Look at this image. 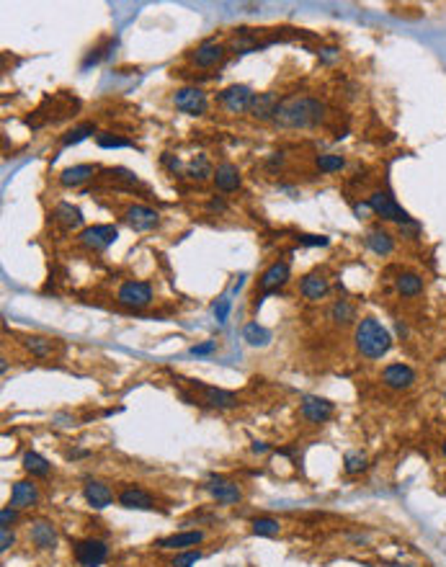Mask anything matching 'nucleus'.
Masks as SVG:
<instances>
[{"label":"nucleus","mask_w":446,"mask_h":567,"mask_svg":"<svg viewBox=\"0 0 446 567\" xmlns=\"http://www.w3.org/2000/svg\"><path fill=\"white\" fill-rule=\"evenodd\" d=\"M23 469H26L31 477H47L50 475V461L44 459L42 454L26 451L23 454Z\"/></svg>","instance_id":"cd10ccee"},{"label":"nucleus","mask_w":446,"mask_h":567,"mask_svg":"<svg viewBox=\"0 0 446 567\" xmlns=\"http://www.w3.org/2000/svg\"><path fill=\"white\" fill-rule=\"evenodd\" d=\"M364 469H367V456L362 451H348L343 456V472L346 475H359Z\"/></svg>","instance_id":"2f4dec72"},{"label":"nucleus","mask_w":446,"mask_h":567,"mask_svg":"<svg viewBox=\"0 0 446 567\" xmlns=\"http://www.w3.org/2000/svg\"><path fill=\"white\" fill-rule=\"evenodd\" d=\"M108 176H111V178H119V181H127V184H132V186L137 184V176H135V173H129V170H124V168L108 170Z\"/></svg>","instance_id":"a19ab883"},{"label":"nucleus","mask_w":446,"mask_h":567,"mask_svg":"<svg viewBox=\"0 0 446 567\" xmlns=\"http://www.w3.org/2000/svg\"><path fill=\"white\" fill-rule=\"evenodd\" d=\"M299 242H305V245H328V237H323V235H305V237H299Z\"/></svg>","instance_id":"c03bdc74"},{"label":"nucleus","mask_w":446,"mask_h":567,"mask_svg":"<svg viewBox=\"0 0 446 567\" xmlns=\"http://www.w3.org/2000/svg\"><path fill=\"white\" fill-rule=\"evenodd\" d=\"M277 106H279V101H277V96H274V93H255V99H253V103H250L248 111H250V116H253V119L269 121V119H274Z\"/></svg>","instance_id":"412c9836"},{"label":"nucleus","mask_w":446,"mask_h":567,"mask_svg":"<svg viewBox=\"0 0 446 567\" xmlns=\"http://www.w3.org/2000/svg\"><path fill=\"white\" fill-rule=\"evenodd\" d=\"M119 237V230L113 225H93V227H85L83 232H80V245L88 250H106L108 245H113Z\"/></svg>","instance_id":"0eeeda50"},{"label":"nucleus","mask_w":446,"mask_h":567,"mask_svg":"<svg viewBox=\"0 0 446 567\" xmlns=\"http://www.w3.org/2000/svg\"><path fill=\"white\" fill-rule=\"evenodd\" d=\"M119 505L121 508H129V510H152L155 508V500L150 495L145 488H137V485H127V488H121L119 493Z\"/></svg>","instance_id":"2eb2a0df"},{"label":"nucleus","mask_w":446,"mask_h":567,"mask_svg":"<svg viewBox=\"0 0 446 567\" xmlns=\"http://www.w3.org/2000/svg\"><path fill=\"white\" fill-rule=\"evenodd\" d=\"M206 493H209L220 505H235V503H240V498H242L240 488H238L235 482L225 480V477H217V475H212L206 480Z\"/></svg>","instance_id":"f8f14e48"},{"label":"nucleus","mask_w":446,"mask_h":567,"mask_svg":"<svg viewBox=\"0 0 446 567\" xmlns=\"http://www.w3.org/2000/svg\"><path fill=\"white\" fill-rule=\"evenodd\" d=\"M367 245L374 250L377 255H390L395 250V240H392V235L382 227H372L367 232Z\"/></svg>","instance_id":"b1692460"},{"label":"nucleus","mask_w":446,"mask_h":567,"mask_svg":"<svg viewBox=\"0 0 446 567\" xmlns=\"http://www.w3.org/2000/svg\"><path fill=\"white\" fill-rule=\"evenodd\" d=\"M96 173H99V165H72V168H65L60 173V186L75 189V186H83L85 181H91Z\"/></svg>","instance_id":"aec40b11"},{"label":"nucleus","mask_w":446,"mask_h":567,"mask_svg":"<svg viewBox=\"0 0 446 567\" xmlns=\"http://www.w3.org/2000/svg\"><path fill=\"white\" fill-rule=\"evenodd\" d=\"M83 498L88 500V505H93V508H108V505L113 503V493L108 485H104V482L99 480H88L83 485Z\"/></svg>","instance_id":"6ab92c4d"},{"label":"nucleus","mask_w":446,"mask_h":567,"mask_svg":"<svg viewBox=\"0 0 446 567\" xmlns=\"http://www.w3.org/2000/svg\"><path fill=\"white\" fill-rule=\"evenodd\" d=\"M255 93L250 91L248 85H230L220 93V103L227 108L230 113H242L248 111L250 103H253Z\"/></svg>","instance_id":"9b49d317"},{"label":"nucleus","mask_w":446,"mask_h":567,"mask_svg":"<svg viewBox=\"0 0 446 567\" xmlns=\"http://www.w3.org/2000/svg\"><path fill=\"white\" fill-rule=\"evenodd\" d=\"M13 541H16V537L11 529H0V549H3V552H8V549L13 546Z\"/></svg>","instance_id":"79ce46f5"},{"label":"nucleus","mask_w":446,"mask_h":567,"mask_svg":"<svg viewBox=\"0 0 446 567\" xmlns=\"http://www.w3.org/2000/svg\"><path fill=\"white\" fill-rule=\"evenodd\" d=\"M93 132H96V127H93V124H80V127L70 129V132L62 137V145H65V147H70V145H78V142H83L85 137H91Z\"/></svg>","instance_id":"f704fd0d"},{"label":"nucleus","mask_w":446,"mask_h":567,"mask_svg":"<svg viewBox=\"0 0 446 567\" xmlns=\"http://www.w3.org/2000/svg\"><path fill=\"white\" fill-rule=\"evenodd\" d=\"M96 142H99V147H104V150H108V147H132V142L124 140V137L111 135V132H101V135L96 137Z\"/></svg>","instance_id":"e433bc0d"},{"label":"nucleus","mask_w":446,"mask_h":567,"mask_svg":"<svg viewBox=\"0 0 446 567\" xmlns=\"http://www.w3.org/2000/svg\"><path fill=\"white\" fill-rule=\"evenodd\" d=\"M330 320L335 325H351L356 320V307L348 302V299H338L333 307H330Z\"/></svg>","instance_id":"c85d7f7f"},{"label":"nucleus","mask_w":446,"mask_h":567,"mask_svg":"<svg viewBox=\"0 0 446 567\" xmlns=\"http://www.w3.org/2000/svg\"><path fill=\"white\" fill-rule=\"evenodd\" d=\"M173 106L178 111L191 113V116H199V113L206 111V93L201 88H181V91L173 93Z\"/></svg>","instance_id":"1a4fd4ad"},{"label":"nucleus","mask_w":446,"mask_h":567,"mask_svg":"<svg viewBox=\"0 0 446 567\" xmlns=\"http://www.w3.org/2000/svg\"><path fill=\"white\" fill-rule=\"evenodd\" d=\"M124 222H127L135 232H147V230H152V227H157V222H160V217H157L155 209H150V206L145 204H132L124 209Z\"/></svg>","instance_id":"ddd939ff"},{"label":"nucleus","mask_w":446,"mask_h":567,"mask_svg":"<svg viewBox=\"0 0 446 567\" xmlns=\"http://www.w3.org/2000/svg\"><path fill=\"white\" fill-rule=\"evenodd\" d=\"M323 60H325V62H333L335 57H338V50H335V47H325V50H323Z\"/></svg>","instance_id":"49530a36"},{"label":"nucleus","mask_w":446,"mask_h":567,"mask_svg":"<svg viewBox=\"0 0 446 567\" xmlns=\"http://www.w3.org/2000/svg\"><path fill=\"white\" fill-rule=\"evenodd\" d=\"M116 299H119V305L129 307V310H145V307L152 302V286L147 281H124L116 291Z\"/></svg>","instance_id":"39448f33"},{"label":"nucleus","mask_w":446,"mask_h":567,"mask_svg":"<svg viewBox=\"0 0 446 567\" xmlns=\"http://www.w3.org/2000/svg\"><path fill=\"white\" fill-rule=\"evenodd\" d=\"M28 539H31V544L36 549H55L57 544V529L52 521H34V524L28 526Z\"/></svg>","instance_id":"f3484780"},{"label":"nucleus","mask_w":446,"mask_h":567,"mask_svg":"<svg viewBox=\"0 0 446 567\" xmlns=\"http://www.w3.org/2000/svg\"><path fill=\"white\" fill-rule=\"evenodd\" d=\"M227 315H230V299L227 297H222L217 305H214V318L220 320V322H225L227 320Z\"/></svg>","instance_id":"ea45409f"},{"label":"nucleus","mask_w":446,"mask_h":567,"mask_svg":"<svg viewBox=\"0 0 446 567\" xmlns=\"http://www.w3.org/2000/svg\"><path fill=\"white\" fill-rule=\"evenodd\" d=\"M214 184H217V189L225 193L230 191H238V186H240V170L235 168L233 163H222L217 165V170H214Z\"/></svg>","instance_id":"5701e85b"},{"label":"nucleus","mask_w":446,"mask_h":567,"mask_svg":"<svg viewBox=\"0 0 446 567\" xmlns=\"http://www.w3.org/2000/svg\"><path fill=\"white\" fill-rule=\"evenodd\" d=\"M335 412V405L325 397H315V395H307L302 397V403H299V415L307 420V423H325V420L333 418Z\"/></svg>","instance_id":"6e6552de"},{"label":"nucleus","mask_w":446,"mask_h":567,"mask_svg":"<svg viewBox=\"0 0 446 567\" xmlns=\"http://www.w3.org/2000/svg\"><path fill=\"white\" fill-rule=\"evenodd\" d=\"M16 521H18V508H13V505H6V508L0 510V526H3V529H11Z\"/></svg>","instance_id":"58836bf2"},{"label":"nucleus","mask_w":446,"mask_h":567,"mask_svg":"<svg viewBox=\"0 0 446 567\" xmlns=\"http://www.w3.org/2000/svg\"><path fill=\"white\" fill-rule=\"evenodd\" d=\"M204 541V532H181V534H170V537L155 541L157 549H173V552H186L191 546H199Z\"/></svg>","instance_id":"dca6fc26"},{"label":"nucleus","mask_w":446,"mask_h":567,"mask_svg":"<svg viewBox=\"0 0 446 567\" xmlns=\"http://www.w3.org/2000/svg\"><path fill=\"white\" fill-rule=\"evenodd\" d=\"M255 537H277L281 532V524H279V518L274 516H258L253 518V524H250Z\"/></svg>","instance_id":"c756f323"},{"label":"nucleus","mask_w":446,"mask_h":567,"mask_svg":"<svg viewBox=\"0 0 446 567\" xmlns=\"http://www.w3.org/2000/svg\"><path fill=\"white\" fill-rule=\"evenodd\" d=\"M242 335H245V340H248L250 346H266V343L271 340L269 330H263L258 322H250V325L245 327V333H242Z\"/></svg>","instance_id":"473e14b6"},{"label":"nucleus","mask_w":446,"mask_h":567,"mask_svg":"<svg viewBox=\"0 0 446 567\" xmlns=\"http://www.w3.org/2000/svg\"><path fill=\"white\" fill-rule=\"evenodd\" d=\"M36 500H39V488H36L34 482L18 480L13 485V490H11V500H8V505H13V508L23 510V508H31V505H36Z\"/></svg>","instance_id":"a211bd4d"},{"label":"nucleus","mask_w":446,"mask_h":567,"mask_svg":"<svg viewBox=\"0 0 446 567\" xmlns=\"http://www.w3.org/2000/svg\"><path fill=\"white\" fill-rule=\"evenodd\" d=\"M55 217H57V222L65 227V230H72V227L83 225V212H80L78 206H72V204H60L55 209Z\"/></svg>","instance_id":"a878e982"},{"label":"nucleus","mask_w":446,"mask_h":567,"mask_svg":"<svg viewBox=\"0 0 446 567\" xmlns=\"http://www.w3.org/2000/svg\"><path fill=\"white\" fill-rule=\"evenodd\" d=\"M286 281H289V266H286L284 261L271 263L269 269H266V274L261 276V281H258V286H261V297H258L255 307L261 305V302L269 297L271 291H279V289H281Z\"/></svg>","instance_id":"9d476101"},{"label":"nucleus","mask_w":446,"mask_h":567,"mask_svg":"<svg viewBox=\"0 0 446 567\" xmlns=\"http://www.w3.org/2000/svg\"><path fill=\"white\" fill-rule=\"evenodd\" d=\"M209 209H217V212H222V209H225V201L214 198V201H209Z\"/></svg>","instance_id":"09e8293b"},{"label":"nucleus","mask_w":446,"mask_h":567,"mask_svg":"<svg viewBox=\"0 0 446 567\" xmlns=\"http://www.w3.org/2000/svg\"><path fill=\"white\" fill-rule=\"evenodd\" d=\"M201 560V552L199 549H186V552H178L173 560H170V567H194Z\"/></svg>","instance_id":"c9c22d12"},{"label":"nucleus","mask_w":446,"mask_h":567,"mask_svg":"<svg viewBox=\"0 0 446 567\" xmlns=\"http://www.w3.org/2000/svg\"><path fill=\"white\" fill-rule=\"evenodd\" d=\"M356 348L359 354L367 359H382L392 348V335L390 330L379 322L377 318H364L356 325Z\"/></svg>","instance_id":"f03ea898"},{"label":"nucleus","mask_w":446,"mask_h":567,"mask_svg":"<svg viewBox=\"0 0 446 567\" xmlns=\"http://www.w3.org/2000/svg\"><path fill=\"white\" fill-rule=\"evenodd\" d=\"M23 346H26L34 356H39V359H47V356H52L55 343H52L50 338H42V335H28V338L23 340Z\"/></svg>","instance_id":"7c9ffc66"},{"label":"nucleus","mask_w":446,"mask_h":567,"mask_svg":"<svg viewBox=\"0 0 446 567\" xmlns=\"http://www.w3.org/2000/svg\"><path fill=\"white\" fill-rule=\"evenodd\" d=\"M367 206L372 209V212H377L382 220H390V222H397V225H408L411 222V217H408V212H405L403 206L397 204L395 198L390 196V193L384 191H374L372 196H369Z\"/></svg>","instance_id":"423d86ee"},{"label":"nucleus","mask_w":446,"mask_h":567,"mask_svg":"<svg viewBox=\"0 0 446 567\" xmlns=\"http://www.w3.org/2000/svg\"><path fill=\"white\" fill-rule=\"evenodd\" d=\"M382 382L390 390H411L416 384V371L408 364H390L382 369Z\"/></svg>","instance_id":"4468645a"},{"label":"nucleus","mask_w":446,"mask_h":567,"mask_svg":"<svg viewBox=\"0 0 446 567\" xmlns=\"http://www.w3.org/2000/svg\"><path fill=\"white\" fill-rule=\"evenodd\" d=\"M444 400H446V392H444Z\"/></svg>","instance_id":"3c124183"},{"label":"nucleus","mask_w":446,"mask_h":567,"mask_svg":"<svg viewBox=\"0 0 446 567\" xmlns=\"http://www.w3.org/2000/svg\"><path fill=\"white\" fill-rule=\"evenodd\" d=\"M299 291H302V297L307 299H323L328 294V279L320 276V274H310V276L302 279V284H299Z\"/></svg>","instance_id":"393cba45"},{"label":"nucleus","mask_w":446,"mask_h":567,"mask_svg":"<svg viewBox=\"0 0 446 567\" xmlns=\"http://www.w3.org/2000/svg\"><path fill=\"white\" fill-rule=\"evenodd\" d=\"M315 165H318L323 173H338V170L346 168V160L340 155H318Z\"/></svg>","instance_id":"72a5a7b5"},{"label":"nucleus","mask_w":446,"mask_h":567,"mask_svg":"<svg viewBox=\"0 0 446 567\" xmlns=\"http://www.w3.org/2000/svg\"><path fill=\"white\" fill-rule=\"evenodd\" d=\"M160 160H163V165H168V168L173 170V173H176V170L181 168V163H178V157H173V155H170V152H163V157H160Z\"/></svg>","instance_id":"a18cd8bd"},{"label":"nucleus","mask_w":446,"mask_h":567,"mask_svg":"<svg viewBox=\"0 0 446 567\" xmlns=\"http://www.w3.org/2000/svg\"><path fill=\"white\" fill-rule=\"evenodd\" d=\"M189 176L191 178H199V181H204V178L214 176V170L209 168V163H206V157H199V163L194 160L191 165H189Z\"/></svg>","instance_id":"4c0bfd02"},{"label":"nucleus","mask_w":446,"mask_h":567,"mask_svg":"<svg viewBox=\"0 0 446 567\" xmlns=\"http://www.w3.org/2000/svg\"><path fill=\"white\" fill-rule=\"evenodd\" d=\"M325 116V106L320 103L318 99H310V96H294V99L279 101L277 113H274V121L281 124V127H315L320 124Z\"/></svg>","instance_id":"f257e3e1"},{"label":"nucleus","mask_w":446,"mask_h":567,"mask_svg":"<svg viewBox=\"0 0 446 567\" xmlns=\"http://www.w3.org/2000/svg\"><path fill=\"white\" fill-rule=\"evenodd\" d=\"M214 348H217V343H214V340H206V343H201V346H194L191 354L194 356H206V354H212Z\"/></svg>","instance_id":"37998d69"},{"label":"nucleus","mask_w":446,"mask_h":567,"mask_svg":"<svg viewBox=\"0 0 446 567\" xmlns=\"http://www.w3.org/2000/svg\"><path fill=\"white\" fill-rule=\"evenodd\" d=\"M441 454H444V456H446V441H444V447H441Z\"/></svg>","instance_id":"8fccbe9b"},{"label":"nucleus","mask_w":446,"mask_h":567,"mask_svg":"<svg viewBox=\"0 0 446 567\" xmlns=\"http://www.w3.org/2000/svg\"><path fill=\"white\" fill-rule=\"evenodd\" d=\"M189 382V387H191L194 392H199L201 395V403L209 405V408H217V410H230V408H238L240 405V400H238V395L230 390H220V387H212V384H204L199 382V379H186Z\"/></svg>","instance_id":"20e7f679"},{"label":"nucleus","mask_w":446,"mask_h":567,"mask_svg":"<svg viewBox=\"0 0 446 567\" xmlns=\"http://www.w3.org/2000/svg\"><path fill=\"white\" fill-rule=\"evenodd\" d=\"M253 451H255V454L269 451V444H263V441H255V444H253Z\"/></svg>","instance_id":"de8ad7c7"},{"label":"nucleus","mask_w":446,"mask_h":567,"mask_svg":"<svg viewBox=\"0 0 446 567\" xmlns=\"http://www.w3.org/2000/svg\"><path fill=\"white\" fill-rule=\"evenodd\" d=\"M222 55H225V47L217 42H201L194 50L191 60L196 67H212V64H217L222 60Z\"/></svg>","instance_id":"4be33fe9"},{"label":"nucleus","mask_w":446,"mask_h":567,"mask_svg":"<svg viewBox=\"0 0 446 567\" xmlns=\"http://www.w3.org/2000/svg\"><path fill=\"white\" fill-rule=\"evenodd\" d=\"M72 554L80 567H101L108 560V544L104 539H78L72 544Z\"/></svg>","instance_id":"7ed1b4c3"},{"label":"nucleus","mask_w":446,"mask_h":567,"mask_svg":"<svg viewBox=\"0 0 446 567\" xmlns=\"http://www.w3.org/2000/svg\"><path fill=\"white\" fill-rule=\"evenodd\" d=\"M397 291H400L403 297H418L420 291H423V279H420L418 274H413V271L400 274V276H397Z\"/></svg>","instance_id":"bb28decb"}]
</instances>
